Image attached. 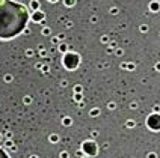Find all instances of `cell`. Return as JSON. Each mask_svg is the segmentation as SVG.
<instances>
[{
	"label": "cell",
	"mask_w": 160,
	"mask_h": 158,
	"mask_svg": "<svg viewBox=\"0 0 160 158\" xmlns=\"http://www.w3.org/2000/svg\"><path fill=\"white\" fill-rule=\"evenodd\" d=\"M29 11L15 0H0V39L18 36L27 26Z\"/></svg>",
	"instance_id": "6da1fadb"
},
{
	"label": "cell",
	"mask_w": 160,
	"mask_h": 158,
	"mask_svg": "<svg viewBox=\"0 0 160 158\" xmlns=\"http://www.w3.org/2000/svg\"><path fill=\"white\" fill-rule=\"evenodd\" d=\"M0 158H9V155H8V154H6L2 148H0Z\"/></svg>",
	"instance_id": "7a4b0ae2"
},
{
	"label": "cell",
	"mask_w": 160,
	"mask_h": 158,
	"mask_svg": "<svg viewBox=\"0 0 160 158\" xmlns=\"http://www.w3.org/2000/svg\"><path fill=\"white\" fill-rule=\"evenodd\" d=\"M51 2H54V0H51Z\"/></svg>",
	"instance_id": "3957f363"
}]
</instances>
